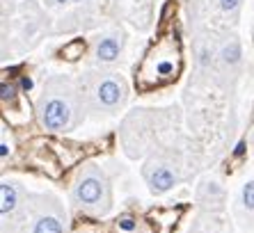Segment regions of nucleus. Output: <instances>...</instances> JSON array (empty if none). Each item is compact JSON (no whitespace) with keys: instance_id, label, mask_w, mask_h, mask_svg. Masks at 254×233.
I'll return each mask as SVG.
<instances>
[{"instance_id":"obj_1","label":"nucleus","mask_w":254,"mask_h":233,"mask_svg":"<svg viewBox=\"0 0 254 233\" xmlns=\"http://www.w3.org/2000/svg\"><path fill=\"white\" fill-rule=\"evenodd\" d=\"M89 110L78 78L53 73L37 96V121L48 133H71L83 126Z\"/></svg>"},{"instance_id":"obj_2","label":"nucleus","mask_w":254,"mask_h":233,"mask_svg":"<svg viewBox=\"0 0 254 233\" xmlns=\"http://www.w3.org/2000/svg\"><path fill=\"white\" fill-rule=\"evenodd\" d=\"M181 66H184V55L177 35L163 32L156 37V41L140 59V64L135 66V87L140 92L165 87L179 78Z\"/></svg>"},{"instance_id":"obj_3","label":"nucleus","mask_w":254,"mask_h":233,"mask_svg":"<svg viewBox=\"0 0 254 233\" xmlns=\"http://www.w3.org/2000/svg\"><path fill=\"white\" fill-rule=\"evenodd\" d=\"M78 85L83 89L89 115L113 116L128 103V82L115 69L89 66L78 76Z\"/></svg>"},{"instance_id":"obj_4","label":"nucleus","mask_w":254,"mask_h":233,"mask_svg":"<svg viewBox=\"0 0 254 233\" xmlns=\"http://www.w3.org/2000/svg\"><path fill=\"white\" fill-rule=\"evenodd\" d=\"M48 32H53V23L35 0L16 5V9L9 16L2 18V55L7 58V53L18 55V53L30 51Z\"/></svg>"},{"instance_id":"obj_5","label":"nucleus","mask_w":254,"mask_h":233,"mask_svg":"<svg viewBox=\"0 0 254 233\" xmlns=\"http://www.w3.org/2000/svg\"><path fill=\"white\" fill-rule=\"evenodd\" d=\"M69 201L76 210L89 217H103L113 208V183L106 169L87 163L80 167L69 190Z\"/></svg>"},{"instance_id":"obj_6","label":"nucleus","mask_w":254,"mask_h":233,"mask_svg":"<svg viewBox=\"0 0 254 233\" xmlns=\"http://www.w3.org/2000/svg\"><path fill=\"white\" fill-rule=\"evenodd\" d=\"M188 176V158L179 144L158 146L142 165V178L149 192L160 197L179 185Z\"/></svg>"},{"instance_id":"obj_7","label":"nucleus","mask_w":254,"mask_h":233,"mask_svg":"<svg viewBox=\"0 0 254 233\" xmlns=\"http://www.w3.org/2000/svg\"><path fill=\"white\" fill-rule=\"evenodd\" d=\"M122 14L119 0H71L69 7L53 18V35H71L85 32L99 25L113 23Z\"/></svg>"},{"instance_id":"obj_8","label":"nucleus","mask_w":254,"mask_h":233,"mask_svg":"<svg viewBox=\"0 0 254 233\" xmlns=\"http://www.w3.org/2000/svg\"><path fill=\"white\" fill-rule=\"evenodd\" d=\"M18 233H69L62 201L51 192H30L25 220Z\"/></svg>"},{"instance_id":"obj_9","label":"nucleus","mask_w":254,"mask_h":233,"mask_svg":"<svg viewBox=\"0 0 254 233\" xmlns=\"http://www.w3.org/2000/svg\"><path fill=\"white\" fill-rule=\"evenodd\" d=\"M30 190L14 178L0 181V233H18L28 210Z\"/></svg>"},{"instance_id":"obj_10","label":"nucleus","mask_w":254,"mask_h":233,"mask_svg":"<svg viewBox=\"0 0 254 233\" xmlns=\"http://www.w3.org/2000/svg\"><path fill=\"white\" fill-rule=\"evenodd\" d=\"M128 46V32L119 23H110L92 37V51H89V66H103L113 69L124 58Z\"/></svg>"},{"instance_id":"obj_11","label":"nucleus","mask_w":254,"mask_h":233,"mask_svg":"<svg viewBox=\"0 0 254 233\" xmlns=\"http://www.w3.org/2000/svg\"><path fill=\"white\" fill-rule=\"evenodd\" d=\"M186 233H234V224L225 215V210L199 208L197 217L190 222Z\"/></svg>"},{"instance_id":"obj_12","label":"nucleus","mask_w":254,"mask_h":233,"mask_svg":"<svg viewBox=\"0 0 254 233\" xmlns=\"http://www.w3.org/2000/svg\"><path fill=\"white\" fill-rule=\"evenodd\" d=\"M234 220L245 231H254V178L241 185L234 201Z\"/></svg>"},{"instance_id":"obj_13","label":"nucleus","mask_w":254,"mask_h":233,"mask_svg":"<svg viewBox=\"0 0 254 233\" xmlns=\"http://www.w3.org/2000/svg\"><path fill=\"white\" fill-rule=\"evenodd\" d=\"M215 5H218V0H188L186 2V7H188V23L192 35L206 28V23L211 21L213 12H215Z\"/></svg>"},{"instance_id":"obj_14","label":"nucleus","mask_w":254,"mask_h":233,"mask_svg":"<svg viewBox=\"0 0 254 233\" xmlns=\"http://www.w3.org/2000/svg\"><path fill=\"white\" fill-rule=\"evenodd\" d=\"M197 208L225 210V190L215 183H204L197 190Z\"/></svg>"},{"instance_id":"obj_15","label":"nucleus","mask_w":254,"mask_h":233,"mask_svg":"<svg viewBox=\"0 0 254 233\" xmlns=\"http://www.w3.org/2000/svg\"><path fill=\"white\" fill-rule=\"evenodd\" d=\"M85 51H87V44H85L83 39H73L60 48L58 55L62 59H66V62H78V59L85 55Z\"/></svg>"},{"instance_id":"obj_16","label":"nucleus","mask_w":254,"mask_h":233,"mask_svg":"<svg viewBox=\"0 0 254 233\" xmlns=\"http://www.w3.org/2000/svg\"><path fill=\"white\" fill-rule=\"evenodd\" d=\"M71 0H44V5L46 9H53V12H64L66 7H69Z\"/></svg>"},{"instance_id":"obj_17","label":"nucleus","mask_w":254,"mask_h":233,"mask_svg":"<svg viewBox=\"0 0 254 233\" xmlns=\"http://www.w3.org/2000/svg\"><path fill=\"white\" fill-rule=\"evenodd\" d=\"M18 0H0V12H2V18H7L9 14L16 9Z\"/></svg>"},{"instance_id":"obj_18","label":"nucleus","mask_w":254,"mask_h":233,"mask_svg":"<svg viewBox=\"0 0 254 233\" xmlns=\"http://www.w3.org/2000/svg\"><path fill=\"white\" fill-rule=\"evenodd\" d=\"M117 227L124 229V231H133V229H137V222L133 220V217H119Z\"/></svg>"},{"instance_id":"obj_19","label":"nucleus","mask_w":254,"mask_h":233,"mask_svg":"<svg viewBox=\"0 0 254 233\" xmlns=\"http://www.w3.org/2000/svg\"><path fill=\"white\" fill-rule=\"evenodd\" d=\"M0 151H2V160H7V156L12 153V149H9V144H7V135H5V130H2V140H0Z\"/></svg>"},{"instance_id":"obj_20","label":"nucleus","mask_w":254,"mask_h":233,"mask_svg":"<svg viewBox=\"0 0 254 233\" xmlns=\"http://www.w3.org/2000/svg\"><path fill=\"white\" fill-rule=\"evenodd\" d=\"M133 2H135V5H149L151 0H133Z\"/></svg>"}]
</instances>
